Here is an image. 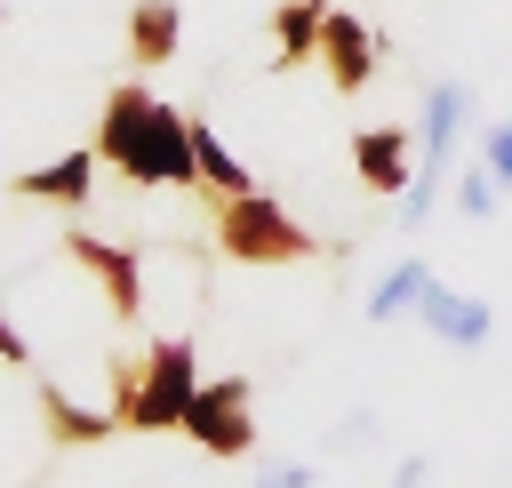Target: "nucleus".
Here are the masks:
<instances>
[{
  "mask_svg": "<svg viewBox=\"0 0 512 488\" xmlns=\"http://www.w3.org/2000/svg\"><path fill=\"white\" fill-rule=\"evenodd\" d=\"M352 168H360V184L368 192H408V176H416V136L408 128H360L352 136Z\"/></svg>",
  "mask_w": 512,
  "mask_h": 488,
  "instance_id": "7",
  "label": "nucleus"
},
{
  "mask_svg": "<svg viewBox=\"0 0 512 488\" xmlns=\"http://www.w3.org/2000/svg\"><path fill=\"white\" fill-rule=\"evenodd\" d=\"M192 160H200V192H216V200H232V192H256V176H248V160L208 128V120H192Z\"/></svg>",
  "mask_w": 512,
  "mask_h": 488,
  "instance_id": "11",
  "label": "nucleus"
},
{
  "mask_svg": "<svg viewBox=\"0 0 512 488\" xmlns=\"http://www.w3.org/2000/svg\"><path fill=\"white\" fill-rule=\"evenodd\" d=\"M0 360H8V368H24V360H32V352H24V336H16L8 320H0Z\"/></svg>",
  "mask_w": 512,
  "mask_h": 488,
  "instance_id": "21",
  "label": "nucleus"
},
{
  "mask_svg": "<svg viewBox=\"0 0 512 488\" xmlns=\"http://www.w3.org/2000/svg\"><path fill=\"white\" fill-rule=\"evenodd\" d=\"M64 248L112 288V320H136V312H144V288H136V256H128V248H104V240H88V232H72Z\"/></svg>",
  "mask_w": 512,
  "mask_h": 488,
  "instance_id": "9",
  "label": "nucleus"
},
{
  "mask_svg": "<svg viewBox=\"0 0 512 488\" xmlns=\"http://www.w3.org/2000/svg\"><path fill=\"white\" fill-rule=\"evenodd\" d=\"M184 432L208 448V456H248L256 448V416H248V376H216V384H200L192 392V408H184Z\"/></svg>",
  "mask_w": 512,
  "mask_h": 488,
  "instance_id": "5",
  "label": "nucleus"
},
{
  "mask_svg": "<svg viewBox=\"0 0 512 488\" xmlns=\"http://www.w3.org/2000/svg\"><path fill=\"white\" fill-rule=\"evenodd\" d=\"M216 248H224L232 264H296V256H312L320 240H312L272 192H232L224 216H216Z\"/></svg>",
  "mask_w": 512,
  "mask_h": 488,
  "instance_id": "3",
  "label": "nucleus"
},
{
  "mask_svg": "<svg viewBox=\"0 0 512 488\" xmlns=\"http://www.w3.org/2000/svg\"><path fill=\"white\" fill-rule=\"evenodd\" d=\"M320 16H328L320 0H280V8H272V48H280L272 64H280V72H296V64L320 56Z\"/></svg>",
  "mask_w": 512,
  "mask_h": 488,
  "instance_id": "12",
  "label": "nucleus"
},
{
  "mask_svg": "<svg viewBox=\"0 0 512 488\" xmlns=\"http://www.w3.org/2000/svg\"><path fill=\"white\" fill-rule=\"evenodd\" d=\"M96 160L128 168L136 184H200L192 160V120L176 104H160L152 88H112L104 120H96Z\"/></svg>",
  "mask_w": 512,
  "mask_h": 488,
  "instance_id": "1",
  "label": "nucleus"
},
{
  "mask_svg": "<svg viewBox=\"0 0 512 488\" xmlns=\"http://www.w3.org/2000/svg\"><path fill=\"white\" fill-rule=\"evenodd\" d=\"M360 432H376V416H344L336 424V448H360Z\"/></svg>",
  "mask_w": 512,
  "mask_h": 488,
  "instance_id": "19",
  "label": "nucleus"
},
{
  "mask_svg": "<svg viewBox=\"0 0 512 488\" xmlns=\"http://www.w3.org/2000/svg\"><path fill=\"white\" fill-rule=\"evenodd\" d=\"M192 392H200L192 336H160V344L144 352V368H136V392H128L120 424H128V432H176L184 408H192Z\"/></svg>",
  "mask_w": 512,
  "mask_h": 488,
  "instance_id": "4",
  "label": "nucleus"
},
{
  "mask_svg": "<svg viewBox=\"0 0 512 488\" xmlns=\"http://www.w3.org/2000/svg\"><path fill=\"white\" fill-rule=\"evenodd\" d=\"M480 160H488V176H496V184H512V120H488Z\"/></svg>",
  "mask_w": 512,
  "mask_h": 488,
  "instance_id": "17",
  "label": "nucleus"
},
{
  "mask_svg": "<svg viewBox=\"0 0 512 488\" xmlns=\"http://www.w3.org/2000/svg\"><path fill=\"white\" fill-rule=\"evenodd\" d=\"M320 56H328V80H336L344 96H360V88H368V72H376V40H368V24H360V16H344V8H328V16H320Z\"/></svg>",
  "mask_w": 512,
  "mask_h": 488,
  "instance_id": "8",
  "label": "nucleus"
},
{
  "mask_svg": "<svg viewBox=\"0 0 512 488\" xmlns=\"http://www.w3.org/2000/svg\"><path fill=\"white\" fill-rule=\"evenodd\" d=\"M464 120H472V88H464V80H432V88H424V128H416V176H408V192H400V224H408V232H416V224L440 208V192L456 184L448 160H456Z\"/></svg>",
  "mask_w": 512,
  "mask_h": 488,
  "instance_id": "2",
  "label": "nucleus"
},
{
  "mask_svg": "<svg viewBox=\"0 0 512 488\" xmlns=\"http://www.w3.org/2000/svg\"><path fill=\"white\" fill-rule=\"evenodd\" d=\"M16 192H24V200L80 208V200L96 192V152H64V160H48V168H24V176H16Z\"/></svg>",
  "mask_w": 512,
  "mask_h": 488,
  "instance_id": "10",
  "label": "nucleus"
},
{
  "mask_svg": "<svg viewBox=\"0 0 512 488\" xmlns=\"http://www.w3.org/2000/svg\"><path fill=\"white\" fill-rule=\"evenodd\" d=\"M416 320H424L440 344H456V352H480V344L496 336V304H488V296H464V288H448V280H424Z\"/></svg>",
  "mask_w": 512,
  "mask_h": 488,
  "instance_id": "6",
  "label": "nucleus"
},
{
  "mask_svg": "<svg viewBox=\"0 0 512 488\" xmlns=\"http://www.w3.org/2000/svg\"><path fill=\"white\" fill-rule=\"evenodd\" d=\"M40 408H48V440H112V424H120V408H72L56 384L40 392Z\"/></svg>",
  "mask_w": 512,
  "mask_h": 488,
  "instance_id": "15",
  "label": "nucleus"
},
{
  "mask_svg": "<svg viewBox=\"0 0 512 488\" xmlns=\"http://www.w3.org/2000/svg\"><path fill=\"white\" fill-rule=\"evenodd\" d=\"M424 480H432V464H424V456H408V464L392 472V488H424Z\"/></svg>",
  "mask_w": 512,
  "mask_h": 488,
  "instance_id": "20",
  "label": "nucleus"
},
{
  "mask_svg": "<svg viewBox=\"0 0 512 488\" xmlns=\"http://www.w3.org/2000/svg\"><path fill=\"white\" fill-rule=\"evenodd\" d=\"M176 40H184V8H176V0H136V16H128V56H136V64H168Z\"/></svg>",
  "mask_w": 512,
  "mask_h": 488,
  "instance_id": "13",
  "label": "nucleus"
},
{
  "mask_svg": "<svg viewBox=\"0 0 512 488\" xmlns=\"http://www.w3.org/2000/svg\"><path fill=\"white\" fill-rule=\"evenodd\" d=\"M424 280H432V264H424V256H400V264L368 288V320H400V312H416Z\"/></svg>",
  "mask_w": 512,
  "mask_h": 488,
  "instance_id": "14",
  "label": "nucleus"
},
{
  "mask_svg": "<svg viewBox=\"0 0 512 488\" xmlns=\"http://www.w3.org/2000/svg\"><path fill=\"white\" fill-rule=\"evenodd\" d=\"M496 192H504V184H496V176H488V160H480V168H464V176H456V208H464V216H488V208H496Z\"/></svg>",
  "mask_w": 512,
  "mask_h": 488,
  "instance_id": "16",
  "label": "nucleus"
},
{
  "mask_svg": "<svg viewBox=\"0 0 512 488\" xmlns=\"http://www.w3.org/2000/svg\"><path fill=\"white\" fill-rule=\"evenodd\" d=\"M256 488H312V464H264Z\"/></svg>",
  "mask_w": 512,
  "mask_h": 488,
  "instance_id": "18",
  "label": "nucleus"
}]
</instances>
